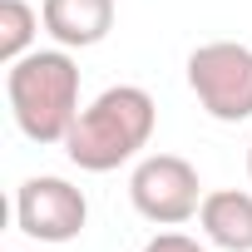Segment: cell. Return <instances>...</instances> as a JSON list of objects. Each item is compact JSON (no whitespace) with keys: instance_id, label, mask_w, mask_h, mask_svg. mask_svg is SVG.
Segmentation results:
<instances>
[{"instance_id":"cell-2","label":"cell","mask_w":252,"mask_h":252,"mask_svg":"<svg viewBox=\"0 0 252 252\" xmlns=\"http://www.w3.org/2000/svg\"><path fill=\"white\" fill-rule=\"evenodd\" d=\"M5 99L10 119L30 144H64L79 119V64L64 45L30 50L15 64H5Z\"/></svg>"},{"instance_id":"cell-5","label":"cell","mask_w":252,"mask_h":252,"mask_svg":"<svg viewBox=\"0 0 252 252\" xmlns=\"http://www.w3.org/2000/svg\"><path fill=\"white\" fill-rule=\"evenodd\" d=\"M15 222L35 242H74L89 222V198L55 173H35L15 188Z\"/></svg>"},{"instance_id":"cell-9","label":"cell","mask_w":252,"mask_h":252,"mask_svg":"<svg viewBox=\"0 0 252 252\" xmlns=\"http://www.w3.org/2000/svg\"><path fill=\"white\" fill-rule=\"evenodd\" d=\"M144 252H208V247L198 237H188V232H158V237L144 242Z\"/></svg>"},{"instance_id":"cell-3","label":"cell","mask_w":252,"mask_h":252,"mask_svg":"<svg viewBox=\"0 0 252 252\" xmlns=\"http://www.w3.org/2000/svg\"><path fill=\"white\" fill-rule=\"evenodd\" d=\"M188 89L218 124L252 119V50L237 40H208L188 55Z\"/></svg>"},{"instance_id":"cell-6","label":"cell","mask_w":252,"mask_h":252,"mask_svg":"<svg viewBox=\"0 0 252 252\" xmlns=\"http://www.w3.org/2000/svg\"><path fill=\"white\" fill-rule=\"evenodd\" d=\"M45 35L64 50H94L114 30V0H40Z\"/></svg>"},{"instance_id":"cell-7","label":"cell","mask_w":252,"mask_h":252,"mask_svg":"<svg viewBox=\"0 0 252 252\" xmlns=\"http://www.w3.org/2000/svg\"><path fill=\"white\" fill-rule=\"evenodd\" d=\"M198 227L222 252H252V193L247 188H213V193H203Z\"/></svg>"},{"instance_id":"cell-8","label":"cell","mask_w":252,"mask_h":252,"mask_svg":"<svg viewBox=\"0 0 252 252\" xmlns=\"http://www.w3.org/2000/svg\"><path fill=\"white\" fill-rule=\"evenodd\" d=\"M40 10L30 0H0V60L15 64L20 55L35 50V30H40Z\"/></svg>"},{"instance_id":"cell-10","label":"cell","mask_w":252,"mask_h":252,"mask_svg":"<svg viewBox=\"0 0 252 252\" xmlns=\"http://www.w3.org/2000/svg\"><path fill=\"white\" fill-rule=\"evenodd\" d=\"M247 178H252V149H247Z\"/></svg>"},{"instance_id":"cell-1","label":"cell","mask_w":252,"mask_h":252,"mask_svg":"<svg viewBox=\"0 0 252 252\" xmlns=\"http://www.w3.org/2000/svg\"><path fill=\"white\" fill-rule=\"evenodd\" d=\"M154 129H158L154 94L139 84H109L79 109L74 129L64 139V154L84 173H114L119 163L139 158V149H149Z\"/></svg>"},{"instance_id":"cell-4","label":"cell","mask_w":252,"mask_h":252,"mask_svg":"<svg viewBox=\"0 0 252 252\" xmlns=\"http://www.w3.org/2000/svg\"><path fill=\"white\" fill-rule=\"evenodd\" d=\"M129 203L139 208V218H149L158 227H178V222L198 218L203 178L178 154H149V158H139V168L129 178Z\"/></svg>"}]
</instances>
